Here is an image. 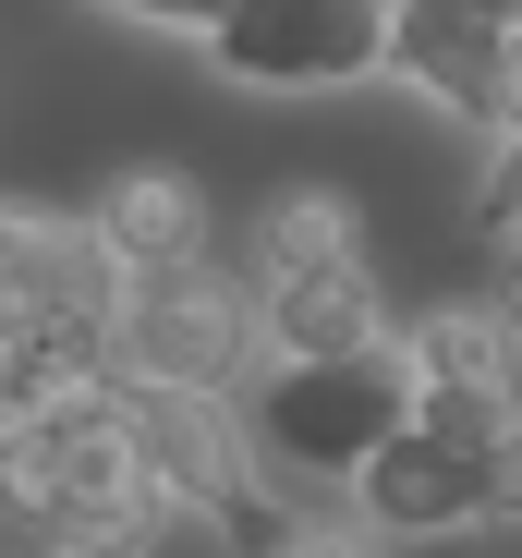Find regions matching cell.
Wrapping results in <instances>:
<instances>
[{
  "instance_id": "cell-8",
  "label": "cell",
  "mask_w": 522,
  "mask_h": 558,
  "mask_svg": "<svg viewBox=\"0 0 522 558\" xmlns=\"http://www.w3.org/2000/svg\"><path fill=\"white\" fill-rule=\"evenodd\" d=\"M401 364H413V389H522V328L498 304H413Z\"/></svg>"
},
{
  "instance_id": "cell-3",
  "label": "cell",
  "mask_w": 522,
  "mask_h": 558,
  "mask_svg": "<svg viewBox=\"0 0 522 558\" xmlns=\"http://www.w3.org/2000/svg\"><path fill=\"white\" fill-rule=\"evenodd\" d=\"M389 37L401 0H231L207 61L255 98H353L365 73H389Z\"/></svg>"
},
{
  "instance_id": "cell-15",
  "label": "cell",
  "mask_w": 522,
  "mask_h": 558,
  "mask_svg": "<svg viewBox=\"0 0 522 558\" xmlns=\"http://www.w3.org/2000/svg\"><path fill=\"white\" fill-rule=\"evenodd\" d=\"M98 13H122V25H158V37H195V49H207V37L231 25V0H98Z\"/></svg>"
},
{
  "instance_id": "cell-9",
  "label": "cell",
  "mask_w": 522,
  "mask_h": 558,
  "mask_svg": "<svg viewBox=\"0 0 522 558\" xmlns=\"http://www.w3.org/2000/svg\"><path fill=\"white\" fill-rule=\"evenodd\" d=\"M98 231L122 267H195L207 255V195L183 170H122L110 195H98Z\"/></svg>"
},
{
  "instance_id": "cell-5",
  "label": "cell",
  "mask_w": 522,
  "mask_h": 558,
  "mask_svg": "<svg viewBox=\"0 0 522 558\" xmlns=\"http://www.w3.org/2000/svg\"><path fill=\"white\" fill-rule=\"evenodd\" d=\"M255 328H268V364H340V352L401 340L365 255H340V267H292V279H255Z\"/></svg>"
},
{
  "instance_id": "cell-16",
  "label": "cell",
  "mask_w": 522,
  "mask_h": 558,
  "mask_svg": "<svg viewBox=\"0 0 522 558\" xmlns=\"http://www.w3.org/2000/svg\"><path fill=\"white\" fill-rule=\"evenodd\" d=\"M450 13H474V25H522V0H450Z\"/></svg>"
},
{
  "instance_id": "cell-7",
  "label": "cell",
  "mask_w": 522,
  "mask_h": 558,
  "mask_svg": "<svg viewBox=\"0 0 522 558\" xmlns=\"http://www.w3.org/2000/svg\"><path fill=\"white\" fill-rule=\"evenodd\" d=\"M0 255H13V292L37 304V316H85V328H110V304H122V255H110V231H98V207L85 219H61V207H0Z\"/></svg>"
},
{
  "instance_id": "cell-2",
  "label": "cell",
  "mask_w": 522,
  "mask_h": 558,
  "mask_svg": "<svg viewBox=\"0 0 522 558\" xmlns=\"http://www.w3.org/2000/svg\"><path fill=\"white\" fill-rule=\"evenodd\" d=\"M401 425H413V364H401V340L340 352V364H268V389H255V437H268L292 474H316V486H353Z\"/></svg>"
},
{
  "instance_id": "cell-11",
  "label": "cell",
  "mask_w": 522,
  "mask_h": 558,
  "mask_svg": "<svg viewBox=\"0 0 522 558\" xmlns=\"http://www.w3.org/2000/svg\"><path fill=\"white\" fill-rule=\"evenodd\" d=\"M0 558H85V534H73V510L49 486L0 474Z\"/></svg>"
},
{
  "instance_id": "cell-6",
  "label": "cell",
  "mask_w": 522,
  "mask_h": 558,
  "mask_svg": "<svg viewBox=\"0 0 522 558\" xmlns=\"http://www.w3.org/2000/svg\"><path fill=\"white\" fill-rule=\"evenodd\" d=\"M389 73L413 85L425 110H450V122L498 134V85H510V25H474V13H450V0H401Z\"/></svg>"
},
{
  "instance_id": "cell-10",
  "label": "cell",
  "mask_w": 522,
  "mask_h": 558,
  "mask_svg": "<svg viewBox=\"0 0 522 558\" xmlns=\"http://www.w3.org/2000/svg\"><path fill=\"white\" fill-rule=\"evenodd\" d=\"M340 255H365V207L340 195V182H280V195L255 207V279L340 267Z\"/></svg>"
},
{
  "instance_id": "cell-1",
  "label": "cell",
  "mask_w": 522,
  "mask_h": 558,
  "mask_svg": "<svg viewBox=\"0 0 522 558\" xmlns=\"http://www.w3.org/2000/svg\"><path fill=\"white\" fill-rule=\"evenodd\" d=\"M268 352L255 328V279H219L207 255L195 267H134L122 304H110V364L134 389H243V364Z\"/></svg>"
},
{
  "instance_id": "cell-18",
  "label": "cell",
  "mask_w": 522,
  "mask_h": 558,
  "mask_svg": "<svg viewBox=\"0 0 522 558\" xmlns=\"http://www.w3.org/2000/svg\"><path fill=\"white\" fill-rule=\"evenodd\" d=\"M85 558H146V546H85Z\"/></svg>"
},
{
  "instance_id": "cell-17",
  "label": "cell",
  "mask_w": 522,
  "mask_h": 558,
  "mask_svg": "<svg viewBox=\"0 0 522 558\" xmlns=\"http://www.w3.org/2000/svg\"><path fill=\"white\" fill-rule=\"evenodd\" d=\"M498 316H510V328H522V255H510V279H498Z\"/></svg>"
},
{
  "instance_id": "cell-14",
  "label": "cell",
  "mask_w": 522,
  "mask_h": 558,
  "mask_svg": "<svg viewBox=\"0 0 522 558\" xmlns=\"http://www.w3.org/2000/svg\"><path fill=\"white\" fill-rule=\"evenodd\" d=\"M474 231H486L498 255H522V134H498V158H486V195H474Z\"/></svg>"
},
{
  "instance_id": "cell-4",
  "label": "cell",
  "mask_w": 522,
  "mask_h": 558,
  "mask_svg": "<svg viewBox=\"0 0 522 558\" xmlns=\"http://www.w3.org/2000/svg\"><path fill=\"white\" fill-rule=\"evenodd\" d=\"M353 510L377 534H486L498 522V449H462L438 425H401L353 474Z\"/></svg>"
},
{
  "instance_id": "cell-12",
  "label": "cell",
  "mask_w": 522,
  "mask_h": 558,
  "mask_svg": "<svg viewBox=\"0 0 522 558\" xmlns=\"http://www.w3.org/2000/svg\"><path fill=\"white\" fill-rule=\"evenodd\" d=\"M413 425H438V437H462V449H498V437L522 425V389H413Z\"/></svg>"
},
{
  "instance_id": "cell-13",
  "label": "cell",
  "mask_w": 522,
  "mask_h": 558,
  "mask_svg": "<svg viewBox=\"0 0 522 558\" xmlns=\"http://www.w3.org/2000/svg\"><path fill=\"white\" fill-rule=\"evenodd\" d=\"M280 558H389V534H377L365 510H304V522L280 534Z\"/></svg>"
}]
</instances>
